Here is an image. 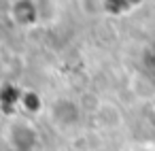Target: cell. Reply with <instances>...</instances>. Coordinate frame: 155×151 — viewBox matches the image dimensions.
Returning a JSON list of instances; mask_svg holds the SVG:
<instances>
[{"instance_id":"1","label":"cell","mask_w":155,"mask_h":151,"mask_svg":"<svg viewBox=\"0 0 155 151\" xmlns=\"http://www.w3.org/2000/svg\"><path fill=\"white\" fill-rule=\"evenodd\" d=\"M94 113H96L98 126L104 128V130H115V128H119V126L123 123V113H121V109H119L117 104L108 102V100L98 102L96 109H94Z\"/></svg>"}]
</instances>
